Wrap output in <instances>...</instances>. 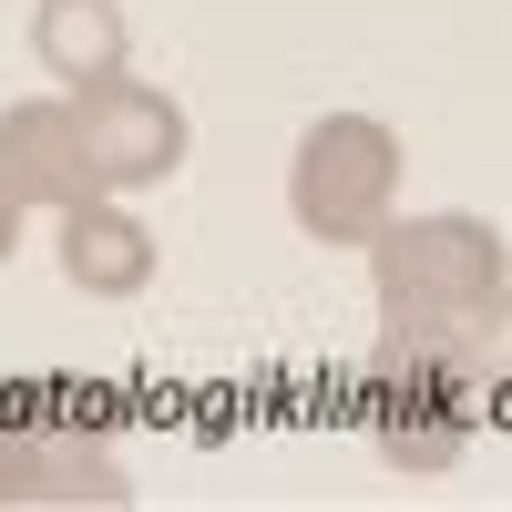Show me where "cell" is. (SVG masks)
<instances>
[{
  "instance_id": "cell-8",
  "label": "cell",
  "mask_w": 512,
  "mask_h": 512,
  "mask_svg": "<svg viewBox=\"0 0 512 512\" xmlns=\"http://www.w3.org/2000/svg\"><path fill=\"white\" fill-rule=\"evenodd\" d=\"M31 52H41V72H52L62 93H93V82H113L123 52H134V31H123V0H41Z\"/></svg>"
},
{
  "instance_id": "cell-3",
  "label": "cell",
  "mask_w": 512,
  "mask_h": 512,
  "mask_svg": "<svg viewBox=\"0 0 512 512\" xmlns=\"http://www.w3.org/2000/svg\"><path fill=\"white\" fill-rule=\"evenodd\" d=\"M72 113H82V144H93V175H103V195H123V185H164L185 164V103L175 93H154V82H93V93H72Z\"/></svg>"
},
{
  "instance_id": "cell-6",
  "label": "cell",
  "mask_w": 512,
  "mask_h": 512,
  "mask_svg": "<svg viewBox=\"0 0 512 512\" xmlns=\"http://www.w3.org/2000/svg\"><path fill=\"white\" fill-rule=\"evenodd\" d=\"M472 441V390L441 369H379V451L400 472H451Z\"/></svg>"
},
{
  "instance_id": "cell-9",
  "label": "cell",
  "mask_w": 512,
  "mask_h": 512,
  "mask_svg": "<svg viewBox=\"0 0 512 512\" xmlns=\"http://www.w3.org/2000/svg\"><path fill=\"white\" fill-rule=\"evenodd\" d=\"M11 236H21V205H11V195H0V256H11Z\"/></svg>"
},
{
  "instance_id": "cell-2",
  "label": "cell",
  "mask_w": 512,
  "mask_h": 512,
  "mask_svg": "<svg viewBox=\"0 0 512 512\" xmlns=\"http://www.w3.org/2000/svg\"><path fill=\"white\" fill-rule=\"evenodd\" d=\"M400 134L369 113H328L308 123V144H297L287 164V205L297 226H308L318 246H369L379 226H390V195H400Z\"/></svg>"
},
{
  "instance_id": "cell-5",
  "label": "cell",
  "mask_w": 512,
  "mask_h": 512,
  "mask_svg": "<svg viewBox=\"0 0 512 512\" xmlns=\"http://www.w3.org/2000/svg\"><path fill=\"white\" fill-rule=\"evenodd\" d=\"M0 502H123V472L62 420H0Z\"/></svg>"
},
{
  "instance_id": "cell-4",
  "label": "cell",
  "mask_w": 512,
  "mask_h": 512,
  "mask_svg": "<svg viewBox=\"0 0 512 512\" xmlns=\"http://www.w3.org/2000/svg\"><path fill=\"white\" fill-rule=\"evenodd\" d=\"M0 195H11V205H52V216L82 205V195H103L72 93H41V103H11V113H0Z\"/></svg>"
},
{
  "instance_id": "cell-1",
  "label": "cell",
  "mask_w": 512,
  "mask_h": 512,
  "mask_svg": "<svg viewBox=\"0 0 512 512\" xmlns=\"http://www.w3.org/2000/svg\"><path fill=\"white\" fill-rule=\"evenodd\" d=\"M379 318H502V226L482 216H410L369 236Z\"/></svg>"
},
{
  "instance_id": "cell-7",
  "label": "cell",
  "mask_w": 512,
  "mask_h": 512,
  "mask_svg": "<svg viewBox=\"0 0 512 512\" xmlns=\"http://www.w3.org/2000/svg\"><path fill=\"white\" fill-rule=\"evenodd\" d=\"M62 277H72L82 297H134V287L154 277V236L123 216V205L82 195V205H62Z\"/></svg>"
}]
</instances>
